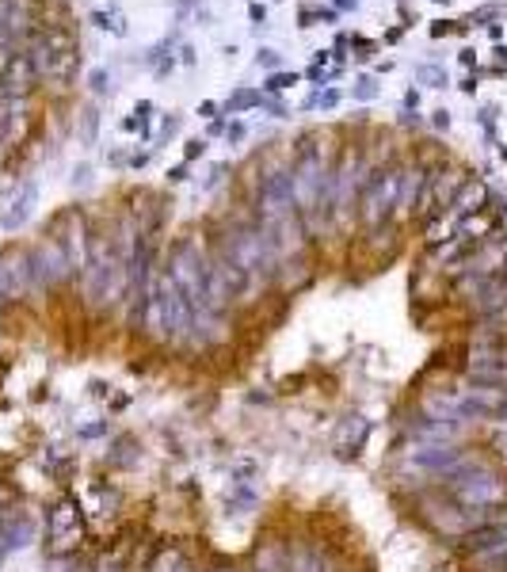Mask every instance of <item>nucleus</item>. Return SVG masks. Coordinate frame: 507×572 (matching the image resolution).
Segmentation results:
<instances>
[{"label": "nucleus", "mask_w": 507, "mask_h": 572, "mask_svg": "<svg viewBox=\"0 0 507 572\" xmlns=\"http://www.w3.org/2000/svg\"><path fill=\"white\" fill-rule=\"evenodd\" d=\"M259 107H264L267 114H271V119H286V114H290V111H286L279 100H275V96H264V100H259Z\"/></svg>", "instance_id": "obj_32"}, {"label": "nucleus", "mask_w": 507, "mask_h": 572, "mask_svg": "<svg viewBox=\"0 0 507 572\" xmlns=\"http://www.w3.org/2000/svg\"><path fill=\"white\" fill-rule=\"evenodd\" d=\"M366 435H370V420H366V416H347L336 431L340 446H355V451L366 443Z\"/></svg>", "instance_id": "obj_21"}, {"label": "nucleus", "mask_w": 507, "mask_h": 572, "mask_svg": "<svg viewBox=\"0 0 507 572\" xmlns=\"http://www.w3.org/2000/svg\"><path fill=\"white\" fill-rule=\"evenodd\" d=\"M393 248H397V222L389 218V222H378V225H370L366 229V236H363V252L370 259H389L393 256Z\"/></svg>", "instance_id": "obj_15"}, {"label": "nucleus", "mask_w": 507, "mask_h": 572, "mask_svg": "<svg viewBox=\"0 0 507 572\" xmlns=\"http://www.w3.org/2000/svg\"><path fill=\"white\" fill-rule=\"evenodd\" d=\"M423 179H427V165L420 160H404L397 168V202H393V222H412L416 218V202H420Z\"/></svg>", "instance_id": "obj_11"}, {"label": "nucleus", "mask_w": 507, "mask_h": 572, "mask_svg": "<svg viewBox=\"0 0 507 572\" xmlns=\"http://www.w3.org/2000/svg\"><path fill=\"white\" fill-rule=\"evenodd\" d=\"M236 477H241V485H244V481H248V477H256V462H241V465H236Z\"/></svg>", "instance_id": "obj_35"}, {"label": "nucleus", "mask_w": 507, "mask_h": 572, "mask_svg": "<svg viewBox=\"0 0 507 572\" xmlns=\"http://www.w3.org/2000/svg\"><path fill=\"white\" fill-rule=\"evenodd\" d=\"M256 65H259V69H267V73H279V65H282V54H279V50H271V46H259V54H256Z\"/></svg>", "instance_id": "obj_27"}, {"label": "nucleus", "mask_w": 507, "mask_h": 572, "mask_svg": "<svg viewBox=\"0 0 507 572\" xmlns=\"http://www.w3.org/2000/svg\"><path fill=\"white\" fill-rule=\"evenodd\" d=\"M225 343H233V317L210 306L191 309V329H187L179 347L199 355V351H214V347H225Z\"/></svg>", "instance_id": "obj_8"}, {"label": "nucleus", "mask_w": 507, "mask_h": 572, "mask_svg": "<svg viewBox=\"0 0 507 572\" xmlns=\"http://www.w3.org/2000/svg\"><path fill=\"white\" fill-rule=\"evenodd\" d=\"M248 20H252V23H267V8H264V4H252V8H248Z\"/></svg>", "instance_id": "obj_36"}, {"label": "nucleus", "mask_w": 507, "mask_h": 572, "mask_svg": "<svg viewBox=\"0 0 507 572\" xmlns=\"http://www.w3.org/2000/svg\"><path fill=\"white\" fill-rule=\"evenodd\" d=\"M183 565H191V561H187V553L179 550L176 542H165V545H157V553L149 557L145 572H179Z\"/></svg>", "instance_id": "obj_20"}, {"label": "nucleus", "mask_w": 507, "mask_h": 572, "mask_svg": "<svg viewBox=\"0 0 507 572\" xmlns=\"http://www.w3.org/2000/svg\"><path fill=\"white\" fill-rule=\"evenodd\" d=\"M439 488H446L462 508H496V504L507 500L504 473L496 469L492 462H485L480 454H473V462H465L462 469H457L446 485H439Z\"/></svg>", "instance_id": "obj_3"}, {"label": "nucleus", "mask_w": 507, "mask_h": 572, "mask_svg": "<svg viewBox=\"0 0 507 572\" xmlns=\"http://www.w3.org/2000/svg\"><path fill=\"white\" fill-rule=\"evenodd\" d=\"M457 553L469 561V569L492 565V561L507 557V522H485V527H473L457 538Z\"/></svg>", "instance_id": "obj_9"}, {"label": "nucleus", "mask_w": 507, "mask_h": 572, "mask_svg": "<svg viewBox=\"0 0 507 572\" xmlns=\"http://www.w3.org/2000/svg\"><path fill=\"white\" fill-rule=\"evenodd\" d=\"M27 264H31V286H35L38 294L61 290L65 283L77 279L69 259H65V252H61V244H57V236H38L27 248Z\"/></svg>", "instance_id": "obj_5"}, {"label": "nucleus", "mask_w": 507, "mask_h": 572, "mask_svg": "<svg viewBox=\"0 0 507 572\" xmlns=\"http://www.w3.org/2000/svg\"><path fill=\"white\" fill-rule=\"evenodd\" d=\"M179 572H195V569H191V565H183V569H179Z\"/></svg>", "instance_id": "obj_45"}, {"label": "nucleus", "mask_w": 507, "mask_h": 572, "mask_svg": "<svg viewBox=\"0 0 507 572\" xmlns=\"http://www.w3.org/2000/svg\"><path fill=\"white\" fill-rule=\"evenodd\" d=\"M286 557H290V545L279 538H267L252 550V572H286Z\"/></svg>", "instance_id": "obj_18"}, {"label": "nucleus", "mask_w": 507, "mask_h": 572, "mask_svg": "<svg viewBox=\"0 0 507 572\" xmlns=\"http://www.w3.org/2000/svg\"><path fill=\"white\" fill-rule=\"evenodd\" d=\"M96 572H130V565H126V557H122V553H103L100 565H96Z\"/></svg>", "instance_id": "obj_28"}, {"label": "nucleus", "mask_w": 507, "mask_h": 572, "mask_svg": "<svg viewBox=\"0 0 507 572\" xmlns=\"http://www.w3.org/2000/svg\"><path fill=\"white\" fill-rule=\"evenodd\" d=\"M88 241H92L88 218L80 214V210H65V214L57 218V244H61L73 275H80V271H84V264H88Z\"/></svg>", "instance_id": "obj_10"}, {"label": "nucleus", "mask_w": 507, "mask_h": 572, "mask_svg": "<svg viewBox=\"0 0 507 572\" xmlns=\"http://www.w3.org/2000/svg\"><path fill=\"white\" fill-rule=\"evenodd\" d=\"M290 84H298V73H271L264 88H267V96H279V92H286Z\"/></svg>", "instance_id": "obj_26"}, {"label": "nucleus", "mask_w": 507, "mask_h": 572, "mask_svg": "<svg viewBox=\"0 0 507 572\" xmlns=\"http://www.w3.org/2000/svg\"><path fill=\"white\" fill-rule=\"evenodd\" d=\"M202 153H206V137H191L183 149V165H191V160H199Z\"/></svg>", "instance_id": "obj_31"}, {"label": "nucleus", "mask_w": 507, "mask_h": 572, "mask_svg": "<svg viewBox=\"0 0 507 572\" xmlns=\"http://www.w3.org/2000/svg\"><path fill=\"white\" fill-rule=\"evenodd\" d=\"M92 88H96V92H103V88H107V73H103V69L92 73Z\"/></svg>", "instance_id": "obj_38"}, {"label": "nucleus", "mask_w": 507, "mask_h": 572, "mask_svg": "<svg viewBox=\"0 0 507 572\" xmlns=\"http://www.w3.org/2000/svg\"><path fill=\"white\" fill-rule=\"evenodd\" d=\"M504 306H507V271H504V275H492V279H488V286L477 294V298L465 301V309H469L477 321H488V317H496Z\"/></svg>", "instance_id": "obj_14"}, {"label": "nucleus", "mask_w": 507, "mask_h": 572, "mask_svg": "<svg viewBox=\"0 0 507 572\" xmlns=\"http://www.w3.org/2000/svg\"><path fill=\"white\" fill-rule=\"evenodd\" d=\"M199 114H202V119H218V103H199Z\"/></svg>", "instance_id": "obj_39"}, {"label": "nucleus", "mask_w": 507, "mask_h": 572, "mask_svg": "<svg viewBox=\"0 0 507 572\" xmlns=\"http://www.w3.org/2000/svg\"><path fill=\"white\" fill-rule=\"evenodd\" d=\"M317 279V267H313V259H309V252H301V256H286L279 259V267H275V286L286 294H301V290H309Z\"/></svg>", "instance_id": "obj_13"}, {"label": "nucleus", "mask_w": 507, "mask_h": 572, "mask_svg": "<svg viewBox=\"0 0 507 572\" xmlns=\"http://www.w3.org/2000/svg\"><path fill=\"white\" fill-rule=\"evenodd\" d=\"M435 126H439V130L451 126V111H435Z\"/></svg>", "instance_id": "obj_41"}, {"label": "nucleus", "mask_w": 507, "mask_h": 572, "mask_svg": "<svg viewBox=\"0 0 507 572\" xmlns=\"http://www.w3.org/2000/svg\"><path fill=\"white\" fill-rule=\"evenodd\" d=\"M416 80L427 88H446V73L439 69V65H420V69H416Z\"/></svg>", "instance_id": "obj_25"}, {"label": "nucleus", "mask_w": 507, "mask_h": 572, "mask_svg": "<svg viewBox=\"0 0 507 572\" xmlns=\"http://www.w3.org/2000/svg\"><path fill=\"white\" fill-rule=\"evenodd\" d=\"M229 508H233V511H252V508H259V496L252 492L248 485H241L233 496H229Z\"/></svg>", "instance_id": "obj_24"}, {"label": "nucleus", "mask_w": 507, "mask_h": 572, "mask_svg": "<svg viewBox=\"0 0 507 572\" xmlns=\"http://www.w3.org/2000/svg\"><path fill=\"white\" fill-rule=\"evenodd\" d=\"M107 431H111V423H88V428L84 431H80V435H84V439H100V435H107Z\"/></svg>", "instance_id": "obj_34"}, {"label": "nucleus", "mask_w": 507, "mask_h": 572, "mask_svg": "<svg viewBox=\"0 0 507 572\" xmlns=\"http://www.w3.org/2000/svg\"><path fill=\"white\" fill-rule=\"evenodd\" d=\"M451 31H454V23H435V27H431V35L443 38V35H451Z\"/></svg>", "instance_id": "obj_40"}, {"label": "nucleus", "mask_w": 507, "mask_h": 572, "mask_svg": "<svg viewBox=\"0 0 507 572\" xmlns=\"http://www.w3.org/2000/svg\"><path fill=\"white\" fill-rule=\"evenodd\" d=\"M340 100H343L340 88H324V92H317V107H321V111H336Z\"/></svg>", "instance_id": "obj_30"}, {"label": "nucleus", "mask_w": 507, "mask_h": 572, "mask_svg": "<svg viewBox=\"0 0 507 572\" xmlns=\"http://www.w3.org/2000/svg\"><path fill=\"white\" fill-rule=\"evenodd\" d=\"M446 286H451V275L439 271V267H431L427 259H423V267L412 275V294L420 301H439L446 298Z\"/></svg>", "instance_id": "obj_17"}, {"label": "nucleus", "mask_w": 507, "mask_h": 572, "mask_svg": "<svg viewBox=\"0 0 507 572\" xmlns=\"http://www.w3.org/2000/svg\"><path fill=\"white\" fill-rule=\"evenodd\" d=\"M187 179V165H176V168H168V183H183Z\"/></svg>", "instance_id": "obj_37"}, {"label": "nucleus", "mask_w": 507, "mask_h": 572, "mask_svg": "<svg viewBox=\"0 0 507 572\" xmlns=\"http://www.w3.org/2000/svg\"><path fill=\"white\" fill-rule=\"evenodd\" d=\"M111 465H119V469H130V465H134L137 462V446H134V439H130V435H119V439H114V443H111Z\"/></svg>", "instance_id": "obj_23"}, {"label": "nucleus", "mask_w": 507, "mask_h": 572, "mask_svg": "<svg viewBox=\"0 0 507 572\" xmlns=\"http://www.w3.org/2000/svg\"><path fill=\"white\" fill-rule=\"evenodd\" d=\"M492 199V191H488V183L485 179H477V176H469L462 187H457V195H454V202H451V210L457 218H465V214H477V210H485V202Z\"/></svg>", "instance_id": "obj_16"}, {"label": "nucleus", "mask_w": 507, "mask_h": 572, "mask_svg": "<svg viewBox=\"0 0 507 572\" xmlns=\"http://www.w3.org/2000/svg\"><path fill=\"white\" fill-rule=\"evenodd\" d=\"M176 130H179V119H165V130H160V134L168 137V134H176Z\"/></svg>", "instance_id": "obj_43"}, {"label": "nucleus", "mask_w": 507, "mask_h": 572, "mask_svg": "<svg viewBox=\"0 0 507 572\" xmlns=\"http://www.w3.org/2000/svg\"><path fill=\"white\" fill-rule=\"evenodd\" d=\"M374 96H378V84H374V77H358V80H355V100H358V103H370Z\"/></svg>", "instance_id": "obj_29"}, {"label": "nucleus", "mask_w": 507, "mask_h": 572, "mask_svg": "<svg viewBox=\"0 0 507 572\" xmlns=\"http://www.w3.org/2000/svg\"><path fill=\"white\" fill-rule=\"evenodd\" d=\"M165 267H168L172 279H176V286L183 290L187 306H191V309L206 306V271H210V244H206V236H199V233L179 236V241L168 248Z\"/></svg>", "instance_id": "obj_2"}, {"label": "nucleus", "mask_w": 507, "mask_h": 572, "mask_svg": "<svg viewBox=\"0 0 507 572\" xmlns=\"http://www.w3.org/2000/svg\"><path fill=\"white\" fill-rule=\"evenodd\" d=\"M435 4H451V0H435Z\"/></svg>", "instance_id": "obj_46"}, {"label": "nucleus", "mask_w": 507, "mask_h": 572, "mask_svg": "<svg viewBox=\"0 0 507 572\" xmlns=\"http://www.w3.org/2000/svg\"><path fill=\"white\" fill-rule=\"evenodd\" d=\"M465 462H473V451H465L462 443H454V446L408 443V451L400 454L397 469L408 473V477H431V481H439V485H446Z\"/></svg>", "instance_id": "obj_4"}, {"label": "nucleus", "mask_w": 507, "mask_h": 572, "mask_svg": "<svg viewBox=\"0 0 507 572\" xmlns=\"http://www.w3.org/2000/svg\"><path fill=\"white\" fill-rule=\"evenodd\" d=\"M378 160L366 157L363 149H343L340 160L332 165V191H328V222L336 233H347L358 222V195Z\"/></svg>", "instance_id": "obj_1"}, {"label": "nucleus", "mask_w": 507, "mask_h": 572, "mask_svg": "<svg viewBox=\"0 0 507 572\" xmlns=\"http://www.w3.org/2000/svg\"><path fill=\"white\" fill-rule=\"evenodd\" d=\"M465 271H477V275H504L507 271V236L496 229V233H488L485 241H477V248H473V256L465 259Z\"/></svg>", "instance_id": "obj_12"}, {"label": "nucleus", "mask_w": 507, "mask_h": 572, "mask_svg": "<svg viewBox=\"0 0 507 572\" xmlns=\"http://www.w3.org/2000/svg\"><path fill=\"white\" fill-rule=\"evenodd\" d=\"M96 134V114L88 111V119H84V137H92Z\"/></svg>", "instance_id": "obj_42"}, {"label": "nucleus", "mask_w": 507, "mask_h": 572, "mask_svg": "<svg viewBox=\"0 0 507 572\" xmlns=\"http://www.w3.org/2000/svg\"><path fill=\"white\" fill-rule=\"evenodd\" d=\"M465 172L457 165H435L427 168V179H423V191H420V202H416V218L412 222H427L435 214H446L457 195V187L465 183Z\"/></svg>", "instance_id": "obj_7"}, {"label": "nucleus", "mask_w": 507, "mask_h": 572, "mask_svg": "<svg viewBox=\"0 0 507 572\" xmlns=\"http://www.w3.org/2000/svg\"><path fill=\"white\" fill-rule=\"evenodd\" d=\"M404 107H408V111L420 107V92H408V96H404Z\"/></svg>", "instance_id": "obj_44"}, {"label": "nucleus", "mask_w": 507, "mask_h": 572, "mask_svg": "<svg viewBox=\"0 0 507 572\" xmlns=\"http://www.w3.org/2000/svg\"><path fill=\"white\" fill-rule=\"evenodd\" d=\"M397 168L400 165H374L370 179H366L363 195H358V225L370 229L378 222L393 218V202H397Z\"/></svg>", "instance_id": "obj_6"}, {"label": "nucleus", "mask_w": 507, "mask_h": 572, "mask_svg": "<svg viewBox=\"0 0 507 572\" xmlns=\"http://www.w3.org/2000/svg\"><path fill=\"white\" fill-rule=\"evenodd\" d=\"M259 100H264V92H256V88H233L222 111H225V114H244V111L259 107Z\"/></svg>", "instance_id": "obj_22"}, {"label": "nucleus", "mask_w": 507, "mask_h": 572, "mask_svg": "<svg viewBox=\"0 0 507 572\" xmlns=\"http://www.w3.org/2000/svg\"><path fill=\"white\" fill-rule=\"evenodd\" d=\"M496 229H500V218H496L492 210H477V214L457 218L454 233L457 236H469V241H485L488 233H496Z\"/></svg>", "instance_id": "obj_19"}, {"label": "nucleus", "mask_w": 507, "mask_h": 572, "mask_svg": "<svg viewBox=\"0 0 507 572\" xmlns=\"http://www.w3.org/2000/svg\"><path fill=\"white\" fill-rule=\"evenodd\" d=\"M244 134H248V130H244V122H229V126H225V142L229 145L244 142Z\"/></svg>", "instance_id": "obj_33"}]
</instances>
